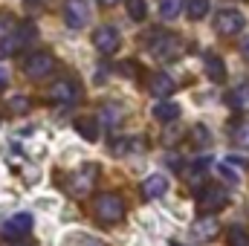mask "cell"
Listing matches in <instances>:
<instances>
[{
    "label": "cell",
    "mask_w": 249,
    "mask_h": 246,
    "mask_svg": "<svg viewBox=\"0 0 249 246\" xmlns=\"http://www.w3.org/2000/svg\"><path fill=\"white\" fill-rule=\"evenodd\" d=\"M191 232H194V235H197V238H214V235H217V223H214V220H209V217H206V220H197V223H194V229H191Z\"/></svg>",
    "instance_id": "obj_22"
},
{
    "label": "cell",
    "mask_w": 249,
    "mask_h": 246,
    "mask_svg": "<svg viewBox=\"0 0 249 246\" xmlns=\"http://www.w3.org/2000/svg\"><path fill=\"white\" fill-rule=\"evenodd\" d=\"M75 130H78L87 142H96V139H99V119H96V116H78V119H75Z\"/></svg>",
    "instance_id": "obj_16"
},
{
    "label": "cell",
    "mask_w": 249,
    "mask_h": 246,
    "mask_svg": "<svg viewBox=\"0 0 249 246\" xmlns=\"http://www.w3.org/2000/svg\"><path fill=\"white\" fill-rule=\"evenodd\" d=\"M226 244L229 246H249V232L241 226V223L229 226V232H226Z\"/></svg>",
    "instance_id": "obj_19"
},
{
    "label": "cell",
    "mask_w": 249,
    "mask_h": 246,
    "mask_svg": "<svg viewBox=\"0 0 249 246\" xmlns=\"http://www.w3.org/2000/svg\"><path fill=\"white\" fill-rule=\"evenodd\" d=\"M32 41H35V23H29V20L18 23L12 32H6V35L0 38V58L23 53V50H26Z\"/></svg>",
    "instance_id": "obj_1"
},
{
    "label": "cell",
    "mask_w": 249,
    "mask_h": 246,
    "mask_svg": "<svg viewBox=\"0 0 249 246\" xmlns=\"http://www.w3.org/2000/svg\"><path fill=\"white\" fill-rule=\"evenodd\" d=\"M183 12V0H160V18L162 20H174Z\"/></svg>",
    "instance_id": "obj_20"
},
{
    "label": "cell",
    "mask_w": 249,
    "mask_h": 246,
    "mask_svg": "<svg viewBox=\"0 0 249 246\" xmlns=\"http://www.w3.org/2000/svg\"><path fill=\"white\" fill-rule=\"evenodd\" d=\"M191 142H200V145H206V142H209V133H206V127H203V124H197V127H194Z\"/></svg>",
    "instance_id": "obj_28"
},
{
    "label": "cell",
    "mask_w": 249,
    "mask_h": 246,
    "mask_svg": "<svg viewBox=\"0 0 249 246\" xmlns=\"http://www.w3.org/2000/svg\"><path fill=\"white\" fill-rule=\"evenodd\" d=\"M226 191L220 188L217 183H203L197 188V209L203 211V214H214V211H220L223 206H226Z\"/></svg>",
    "instance_id": "obj_3"
},
{
    "label": "cell",
    "mask_w": 249,
    "mask_h": 246,
    "mask_svg": "<svg viewBox=\"0 0 249 246\" xmlns=\"http://www.w3.org/2000/svg\"><path fill=\"white\" fill-rule=\"evenodd\" d=\"M50 96H53V102L70 107V105H75V102L81 99V87H78L75 81H70V78H61V81H55V84L50 87Z\"/></svg>",
    "instance_id": "obj_10"
},
{
    "label": "cell",
    "mask_w": 249,
    "mask_h": 246,
    "mask_svg": "<svg viewBox=\"0 0 249 246\" xmlns=\"http://www.w3.org/2000/svg\"><path fill=\"white\" fill-rule=\"evenodd\" d=\"M96 214L107 226L122 223L124 220V200L119 194H102V197H96Z\"/></svg>",
    "instance_id": "obj_2"
},
{
    "label": "cell",
    "mask_w": 249,
    "mask_h": 246,
    "mask_svg": "<svg viewBox=\"0 0 249 246\" xmlns=\"http://www.w3.org/2000/svg\"><path fill=\"white\" fill-rule=\"evenodd\" d=\"M93 44L102 55H116L119 47H122V38H119V29L116 26H99L96 35H93Z\"/></svg>",
    "instance_id": "obj_6"
},
{
    "label": "cell",
    "mask_w": 249,
    "mask_h": 246,
    "mask_svg": "<svg viewBox=\"0 0 249 246\" xmlns=\"http://www.w3.org/2000/svg\"><path fill=\"white\" fill-rule=\"evenodd\" d=\"M247 165H249L247 157H226V159H220V162H217V171H220L229 183H238V180H241V174L247 171Z\"/></svg>",
    "instance_id": "obj_11"
},
{
    "label": "cell",
    "mask_w": 249,
    "mask_h": 246,
    "mask_svg": "<svg viewBox=\"0 0 249 246\" xmlns=\"http://www.w3.org/2000/svg\"><path fill=\"white\" fill-rule=\"evenodd\" d=\"M90 20V6L87 0H67L64 3V23L70 29H84Z\"/></svg>",
    "instance_id": "obj_7"
},
{
    "label": "cell",
    "mask_w": 249,
    "mask_h": 246,
    "mask_svg": "<svg viewBox=\"0 0 249 246\" xmlns=\"http://www.w3.org/2000/svg\"><path fill=\"white\" fill-rule=\"evenodd\" d=\"M151 53L160 61H177L183 55V41H180V35H160L151 41Z\"/></svg>",
    "instance_id": "obj_5"
},
{
    "label": "cell",
    "mask_w": 249,
    "mask_h": 246,
    "mask_svg": "<svg viewBox=\"0 0 249 246\" xmlns=\"http://www.w3.org/2000/svg\"><path fill=\"white\" fill-rule=\"evenodd\" d=\"M9 107H12V113H18V116H20V113H26V110H29V99H26V96H15V99L9 102Z\"/></svg>",
    "instance_id": "obj_26"
},
{
    "label": "cell",
    "mask_w": 249,
    "mask_h": 246,
    "mask_svg": "<svg viewBox=\"0 0 249 246\" xmlns=\"http://www.w3.org/2000/svg\"><path fill=\"white\" fill-rule=\"evenodd\" d=\"M78 244H81V246H102L96 238H78Z\"/></svg>",
    "instance_id": "obj_29"
},
{
    "label": "cell",
    "mask_w": 249,
    "mask_h": 246,
    "mask_svg": "<svg viewBox=\"0 0 249 246\" xmlns=\"http://www.w3.org/2000/svg\"><path fill=\"white\" fill-rule=\"evenodd\" d=\"M116 3H122V0H99V6H105V9H110V6H116Z\"/></svg>",
    "instance_id": "obj_32"
},
{
    "label": "cell",
    "mask_w": 249,
    "mask_h": 246,
    "mask_svg": "<svg viewBox=\"0 0 249 246\" xmlns=\"http://www.w3.org/2000/svg\"><path fill=\"white\" fill-rule=\"evenodd\" d=\"M171 246H186V244H177V241H174V244H171Z\"/></svg>",
    "instance_id": "obj_35"
},
{
    "label": "cell",
    "mask_w": 249,
    "mask_h": 246,
    "mask_svg": "<svg viewBox=\"0 0 249 246\" xmlns=\"http://www.w3.org/2000/svg\"><path fill=\"white\" fill-rule=\"evenodd\" d=\"M232 139H235V145L238 148H249V122H241L235 127V133H232Z\"/></svg>",
    "instance_id": "obj_25"
},
{
    "label": "cell",
    "mask_w": 249,
    "mask_h": 246,
    "mask_svg": "<svg viewBox=\"0 0 249 246\" xmlns=\"http://www.w3.org/2000/svg\"><path fill=\"white\" fill-rule=\"evenodd\" d=\"M168 165H171V168H180V157H177V154H171V157H168Z\"/></svg>",
    "instance_id": "obj_31"
},
{
    "label": "cell",
    "mask_w": 249,
    "mask_h": 246,
    "mask_svg": "<svg viewBox=\"0 0 249 246\" xmlns=\"http://www.w3.org/2000/svg\"><path fill=\"white\" fill-rule=\"evenodd\" d=\"M32 214H26V211H20V214H15V217H9L6 223H3V238H9V241H23L26 235H32Z\"/></svg>",
    "instance_id": "obj_9"
},
{
    "label": "cell",
    "mask_w": 249,
    "mask_h": 246,
    "mask_svg": "<svg viewBox=\"0 0 249 246\" xmlns=\"http://www.w3.org/2000/svg\"><path fill=\"white\" fill-rule=\"evenodd\" d=\"M174 90H177V84H174V78H171L168 72H157V75L151 78V93H154V96L165 99V96H171Z\"/></svg>",
    "instance_id": "obj_13"
},
{
    "label": "cell",
    "mask_w": 249,
    "mask_h": 246,
    "mask_svg": "<svg viewBox=\"0 0 249 246\" xmlns=\"http://www.w3.org/2000/svg\"><path fill=\"white\" fill-rule=\"evenodd\" d=\"M142 148H145L142 139H116V142H113V154H116V157H124V154H130V151H142Z\"/></svg>",
    "instance_id": "obj_21"
},
{
    "label": "cell",
    "mask_w": 249,
    "mask_h": 246,
    "mask_svg": "<svg viewBox=\"0 0 249 246\" xmlns=\"http://www.w3.org/2000/svg\"><path fill=\"white\" fill-rule=\"evenodd\" d=\"M209 15V0H188V18L191 20H203Z\"/></svg>",
    "instance_id": "obj_24"
},
{
    "label": "cell",
    "mask_w": 249,
    "mask_h": 246,
    "mask_svg": "<svg viewBox=\"0 0 249 246\" xmlns=\"http://www.w3.org/2000/svg\"><path fill=\"white\" fill-rule=\"evenodd\" d=\"M55 70V58L50 53H32L26 61H23V72L29 78H47L50 72Z\"/></svg>",
    "instance_id": "obj_8"
},
{
    "label": "cell",
    "mask_w": 249,
    "mask_h": 246,
    "mask_svg": "<svg viewBox=\"0 0 249 246\" xmlns=\"http://www.w3.org/2000/svg\"><path fill=\"white\" fill-rule=\"evenodd\" d=\"M165 191H168V177H162V174H151V177L142 183V194H145L148 200L162 197Z\"/></svg>",
    "instance_id": "obj_12"
},
{
    "label": "cell",
    "mask_w": 249,
    "mask_h": 246,
    "mask_svg": "<svg viewBox=\"0 0 249 246\" xmlns=\"http://www.w3.org/2000/svg\"><path fill=\"white\" fill-rule=\"evenodd\" d=\"M93 174H99L96 165H87L84 171H78V174H75V183H72V191H75V194H87L90 185H93V180H96Z\"/></svg>",
    "instance_id": "obj_18"
},
{
    "label": "cell",
    "mask_w": 249,
    "mask_h": 246,
    "mask_svg": "<svg viewBox=\"0 0 249 246\" xmlns=\"http://www.w3.org/2000/svg\"><path fill=\"white\" fill-rule=\"evenodd\" d=\"M105 119H107V124H110V127H116V124H119V119H122V110H119L116 105H107Z\"/></svg>",
    "instance_id": "obj_27"
},
{
    "label": "cell",
    "mask_w": 249,
    "mask_h": 246,
    "mask_svg": "<svg viewBox=\"0 0 249 246\" xmlns=\"http://www.w3.org/2000/svg\"><path fill=\"white\" fill-rule=\"evenodd\" d=\"M206 75H209L214 84H223V81H226V64H223L220 55H214V53L206 55Z\"/></svg>",
    "instance_id": "obj_14"
},
{
    "label": "cell",
    "mask_w": 249,
    "mask_h": 246,
    "mask_svg": "<svg viewBox=\"0 0 249 246\" xmlns=\"http://www.w3.org/2000/svg\"><path fill=\"white\" fill-rule=\"evenodd\" d=\"M226 105L235 110H249V84H241L232 93H226Z\"/></svg>",
    "instance_id": "obj_17"
},
{
    "label": "cell",
    "mask_w": 249,
    "mask_h": 246,
    "mask_svg": "<svg viewBox=\"0 0 249 246\" xmlns=\"http://www.w3.org/2000/svg\"><path fill=\"white\" fill-rule=\"evenodd\" d=\"M127 3V15H130V20H145V15H148V6H145V0H124Z\"/></svg>",
    "instance_id": "obj_23"
},
{
    "label": "cell",
    "mask_w": 249,
    "mask_h": 246,
    "mask_svg": "<svg viewBox=\"0 0 249 246\" xmlns=\"http://www.w3.org/2000/svg\"><path fill=\"white\" fill-rule=\"evenodd\" d=\"M23 3H26V9H32V6H41L44 0H23Z\"/></svg>",
    "instance_id": "obj_34"
},
{
    "label": "cell",
    "mask_w": 249,
    "mask_h": 246,
    "mask_svg": "<svg viewBox=\"0 0 249 246\" xmlns=\"http://www.w3.org/2000/svg\"><path fill=\"white\" fill-rule=\"evenodd\" d=\"M6 84H9V75H6V72H3V70H0V90H3V87H6Z\"/></svg>",
    "instance_id": "obj_33"
},
{
    "label": "cell",
    "mask_w": 249,
    "mask_h": 246,
    "mask_svg": "<svg viewBox=\"0 0 249 246\" xmlns=\"http://www.w3.org/2000/svg\"><path fill=\"white\" fill-rule=\"evenodd\" d=\"M241 53H244V58L249 61V35L244 38V41H241Z\"/></svg>",
    "instance_id": "obj_30"
},
{
    "label": "cell",
    "mask_w": 249,
    "mask_h": 246,
    "mask_svg": "<svg viewBox=\"0 0 249 246\" xmlns=\"http://www.w3.org/2000/svg\"><path fill=\"white\" fill-rule=\"evenodd\" d=\"M247 18L238 12V9H220L217 18H214V32L223 35V38H232V35H241Z\"/></svg>",
    "instance_id": "obj_4"
},
{
    "label": "cell",
    "mask_w": 249,
    "mask_h": 246,
    "mask_svg": "<svg viewBox=\"0 0 249 246\" xmlns=\"http://www.w3.org/2000/svg\"><path fill=\"white\" fill-rule=\"evenodd\" d=\"M154 119L162 124H171L180 119V105H174V102H160L157 107H154Z\"/></svg>",
    "instance_id": "obj_15"
}]
</instances>
